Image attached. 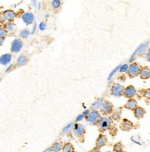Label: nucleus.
I'll return each instance as SVG.
<instances>
[{"mask_svg":"<svg viewBox=\"0 0 150 152\" xmlns=\"http://www.w3.org/2000/svg\"><path fill=\"white\" fill-rule=\"evenodd\" d=\"M111 125H112L111 117L107 116V115H104L101 119H100V121L98 122L97 127H98L99 131L104 132V131L109 129V127L111 126Z\"/></svg>","mask_w":150,"mask_h":152,"instance_id":"obj_1","label":"nucleus"},{"mask_svg":"<svg viewBox=\"0 0 150 152\" xmlns=\"http://www.w3.org/2000/svg\"><path fill=\"white\" fill-rule=\"evenodd\" d=\"M101 118H102L101 113H100L98 111H91L89 115L85 119H86V122L89 123L91 125H97Z\"/></svg>","mask_w":150,"mask_h":152,"instance_id":"obj_2","label":"nucleus"},{"mask_svg":"<svg viewBox=\"0 0 150 152\" xmlns=\"http://www.w3.org/2000/svg\"><path fill=\"white\" fill-rule=\"evenodd\" d=\"M141 67L138 63H132L129 65V69H128V75L130 77H136L137 76L140 75V71H141Z\"/></svg>","mask_w":150,"mask_h":152,"instance_id":"obj_3","label":"nucleus"},{"mask_svg":"<svg viewBox=\"0 0 150 152\" xmlns=\"http://www.w3.org/2000/svg\"><path fill=\"white\" fill-rule=\"evenodd\" d=\"M73 135L77 137H82V135H84V134L86 133V129L84 125H82L81 124H74V127H73V131H72Z\"/></svg>","mask_w":150,"mask_h":152,"instance_id":"obj_4","label":"nucleus"},{"mask_svg":"<svg viewBox=\"0 0 150 152\" xmlns=\"http://www.w3.org/2000/svg\"><path fill=\"white\" fill-rule=\"evenodd\" d=\"M123 87L119 83H115L111 87L110 94L113 97H120L123 94Z\"/></svg>","mask_w":150,"mask_h":152,"instance_id":"obj_5","label":"nucleus"},{"mask_svg":"<svg viewBox=\"0 0 150 152\" xmlns=\"http://www.w3.org/2000/svg\"><path fill=\"white\" fill-rule=\"evenodd\" d=\"M147 49H148V43H143V44H141L140 46L136 49V51L134 52V54H133L132 55V57H131V59H130V62H132L133 60H134L135 58V55H143V54H145V52L147 53Z\"/></svg>","mask_w":150,"mask_h":152,"instance_id":"obj_6","label":"nucleus"},{"mask_svg":"<svg viewBox=\"0 0 150 152\" xmlns=\"http://www.w3.org/2000/svg\"><path fill=\"white\" fill-rule=\"evenodd\" d=\"M22 46H23L22 41L19 38H17V39L13 40V42H12V43H11V47H10L11 52L14 53V54H17V53H19L20 50H22Z\"/></svg>","mask_w":150,"mask_h":152,"instance_id":"obj_7","label":"nucleus"},{"mask_svg":"<svg viewBox=\"0 0 150 152\" xmlns=\"http://www.w3.org/2000/svg\"><path fill=\"white\" fill-rule=\"evenodd\" d=\"M136 93H137V90L133 86H128V87L124 88L123 89L124 97L129 99V100H130V99H133V97L136 95Z\"/></svg>","mask_w":150,"mask_h":152,"instance_id":"obj_8","label":"nucleus"},{"mask_svg":"<svg viewBox=\"0 0 150 152\" xmlns=\"http://www.w3.org/2000/svg\"><path fill=\"white\" fill-rule=\"evenodd\" d=\"M100 112L104 115H107V114L111 113L113 112V104L110 101H105L102 106V108L100 109Z\"/></svg>","mask_w":150,"mask_h":152,"instance_id":"obj_9","label":"nucleus"},{"mask_svg":"<svg viewBox=\"0 0 150 152\" xmlns=\"http://www.w3.org/2000/svg\"><path fill=\"white\" fill-rule=\"evenodd\" d=\"M107 144V137L105 135H99L95 141V147L98 149H101L102 147H105Z\"/></svg>","mask_w":150,"mask_h":152,"instance_id":"obj_10","label":"nucleus"},{"mask_svg":"<svg viewBox=\"0 0 150 152\" xmlns=\"http://www.w3.org/2000/svg\"><path fill=\"white\" fill-rule=\"evenodd\" d=\"M22 19L23 20V22L27 25H30L33 22L34 20V16H33L32 13L31 12H24V13L22 15Z\"/></svg>","mask_w":150,"mask_h":152,"instance_id":"obj_11","label":"nucleus"},{"mask_svg":"<svg viewBox=\"0 0 150 152\" xmlns=\"http://www.w3.org/2000/svg\"><path fill=\"white\" fill-rule=\"evenodd\" d=\"M2 16L4 17V19H5V20H7V22H10L16 18V13L11 9H7L3 12Z\"/></svg>","mask_w":150,"mask_h":152,"instance_id":"obj_12","label":"nucleus"},{"mask_svg":"<svg viewBox=\"0 0 150 152\" xmlns=\"http://www.w3.org/2000/svg\"><path fill=\"white\" fill-rule=\"evenodd\" d=\"M120 129L125 131V132H128V131H130L132 128V123L128 120V119H123V120L122 121V123H120Z\"/></svg>","mask_w":150,"mask_h":152,"instance_id":"obj_13","label":"nucleus"},{"mask_svg":"<svg viewBox=\"0 0 150 152\" xmlns=\"http://www.w3.org/2000/svg\"><path fill=\"white\" fill-rule=\"evenodd\" d=\"M137 107H138V104H137V101L134 100V99H130V100H128L126 103H125V108L127 110L134 111Z\"/></svg>","mask_w":150,"mask_h":152,"instance_id":"obj_14","label":"nucleus"},{"mask_svg":"<svg viewBox=\"0 0 150 152\" xmlns=\"http://www.w3.org/2000/svg\"><path fill=\"white\" fill-rule=\"evenodd\" d=\"M104 100H103V98H98L95 101H94V103L92 104L91 106V110L92 111H97L99 109H101L102 108V106L104 104Z\"/></svg>","mask_w":150,"mask_h":152,"instance_id":"obj_15","label":"nucleus"},{"mask_svg":"<svg viewBox=\"0 0 150 152\" xmlns=\"http://www.w3.org/2000/svg\"><path fill=\"white\" fill-rule=\"evenodd\" d=\"M139 76L142 79H148L150 77V68L148 67H143L141 68Z\"/></svg>","mask_w":150,"mask_h":152,"instance_id":"obj_16","label":"nucleus"},{"mask_svg":"<svg viewBox=\"0 0 150 152\" xmlns=\"http://www.w3.org/2000/svg\"><path fill=\"white\" fill-rule=\"evenodd\" d=\"M145 110L142 107H139V106L134 111H133V115H134V117L136 119L143 118L145 116Z\"/></svg>","mask_w":150,"mask_h":152,"instance_id":"obj_17","label":"nucleus"},{"mask_svg":"<svg viewBox=\"0 0 150 152\" xmlns=\"http://www.w3.org/2000/svg\"><path fill=\"white\" fill-rule=\"evenodd\" d=\"M11 58H12V56H11L10 54H5V55H1V58H0V63H1L2 65H7V64L10 63Z\"/></svg>","mask_w":150,"mask_h":152,"instance_id":"obj_18","label":"nucleus"},{"mask_svg":"<svg viewBox=\"0 0 150 152\" xmlns=\"http://www.w3.org/2000/svg\"><path fill=\"white\" fill-rule=\"evenodd\" d=\"M27 63H28V59L24 55H20L16 60V65H18V67H23V65H25Z\"/></svg>","mask_w":150,"mask_h":152,"instance_id":"obj_19","label":"nucleus"},{"mask_svg":"<svg viewBox=\"0 0 150 152\" xmlns=\"http://www.w3.org/2000/svg\"><path fill=\"white\" fill-rule=\"evenodd\" d=\"M62 147H63V144H62L60 141L56 142L51 146V151L52 152H59L60 150H62Z\"/></svg>","mask_w":150,"mask_h":152,"instance_id":"obj_20","label":"nucleus"},{"mask_svg":"<svg viewBox=\"0 0 150 152\" xmlns=\"http://www.w3.org/2000/svg\"><path fill=\"white\" fill-rule=\"evenodd\" d=\"M4 28H5L7 31H14L16 30V25H15V23L12 21L6 22L4 24Z\"/></svg>","mask_w":150,"mask_h":152,"instance_id":"obj_21","label":"nucleus"},{"mask_svg":"<svg viewBox=\"0 0 150 152\" xmlns=\"http://www.w3.org/2000/svg\"><path fill=\"white\" fill-rule=\"evenodd\" d=\"M73 127H74V124L73 123H70V124L67 125L63 129H62V134L66 135V134H69L70 132H72L73 131Z\"/></svg>","mask_w":150,"mask_h":152,"instance_id":"obj_22","label":"nucleus"},{"mask_svg":"<svg viewBox=\"0 0 150 152\" xmlns=\"http://www.w3.org/2000/svg\"><path fill=\"white\" fill-rule=\"evenodd\" d=\"M120 117H122V113H120V110H116L115 112L112 113V115H111V119L112 120H115V121H119Z\"/></svg>","mask_w":150,"mask_h":152,"instance_id":"obj_23","label":"nucleus"},{"mask_svg":"<svg viewBox=\"0 0 150 152\" xmlns=\"http://www.w3.org/2000/svg\"><path fill=\"white\" fill-rule=\"evenodd\" d=\"M73 151V147L70 143H66L63 145L62 147V152H72Z\"/></svg>","mask_w":150,"mask_h":152,"instance_id":"obj_24","label":"nucleus"},{"mask_svg":"<svg viewBox=\"0 0 150 152\" xmlns=\"http://www.w3.org/2000/svg\"><path fill=\"white\" fill-rule=\"evenodd\" d=\"M51 6L54 9H58L61 7V1L60 0H53L51 3Z\"/></svg>","mask_w":150,"mask_h":152,"instance_id":"obj_25","label":"nucleus"},{"mask_svg":"<svg viewBox=\"0 0 150 152\" xmlns=\"http://www.w3.org/2000/svg\"><path fill=\"white\" fill-rule=\"evenodd\" d=\"M113 150L114 152H122L123 150V146L122 143H117L113 147Z\"/></svg>","mask_w":150,"mask_h":152,"instance_id":"obj_26","label":"nucleus"},{"mask_svg":"<svg viewBox=\"0 0 150 152\" xmlns=\"http://www.w3.org/2000/svg\"><path fill=\"white\" fill-rule=\"evenodd\" d=\"M128 69H129V65L127 64H123V65H120V73H125V72H128Z\"/></svg>","mask_w":150,"mask_h":152,"instance_id":"obj_27","label":"nucleus"},{"mask_svg":"<svg viewBox=\"0 0 150 152\" xmlns=\"http://www.w3.org/2000/svg\"><path fill=\"white\" fill-rule=\"evenodd\" d=\"M118 70H120V65H119V67H115V68L113 69V70L111 71V73L109 74V76H108V77H107V80H108V81H110V80H111L112 77H113V76L115 75V74L117 73V71H118Z\"/></svg>","mask_w":150,"mask_h":152,"instance_id":"obj_28","label":"nucleus"},{"mask_svg":"<svg viewBox=\"0 0 150 152\" xmlns=\"http://www.w3.org/2000/svg\"><path fill=\"white\" fill-rule=\"evenodd\" d=\"M31 32L29 31L28 29H24V30H22V31H20V36L23 37V38H27V37L30 35Z\"/></svg>","mask_w":150,"mask_h":152,"instance_id":"obj_29","label":"nucleus"},{"mask_svg":"<svg viewBox=\"0 0 150 152\" xmlns=\"http://www.w3.org/2000/svg\"><path fill=\"white\" fill-rule=\"evenodd\" d=\"M7 34V31L6 30V29L4 27L0 28V38H5Z\"/></svg>","mask_w":150,"mask_h":152,"instance_id":"obj_30","label":"nucleus"},{"mask_svg":"<svg viewBox=\"0 0 150 152\" xmlns=\"http://www.w3.org/2000/svg\"><path fill=\"white\" fill-rule=\"evenodd\" d=\"M143 95H144L145 98H147V99H148V100H150V89H147L144 90Z\"/></svg>","mask_w":150,"mask_h":152,"instance_id":"obj_31","label":"nucleus"},{"mask_svg":"<svg viewBox=\"0 0 150 152\" xmlns=\"http://www.w3.org/2000/svg\"><path fill=\"white\" fill-rule=\"evenodd\" d=\"M45 27H47V24H45V22H41L39 24V29H40V31H45Z\"/></svg>","mask_w":150,"mask_h":152,"instance_id":"obj_32","label":"nucleus"},{"mask_svg":"<svg viewBox=\"0 0 150 152\" xmlns=\"http://www.w3.org/2000/svg\"><path fill=\"white\" fill-rule=\"evenodd\" d=\"M83 118H84V116H83V114H82H82H79V115L77 116V118H76V120H75V121H76V122L78 123V122L82 121Z\"/></svg>","mask_w":150,"mask_h":152,"instance_id":"obj_33","label":"nucleus"},{"mask_svg":"<svg viewBox=\"0 0 150 152\" xmlns=\"http://www.w3.org/2000/svg\"><path fill=\"white\" fill-rule=\"evenodd\" d=\"M145 59H147L148 62L150 63V49L147 51V55H145Z\"/></svg>","mask_w":150,"mask_h":152,"instance_id":"obj_34","label":"nucleus"},{"mask_svg":"<svg viewBox=\"0 0 150 152\" xmlns=\"http://www.w3.org/2000/svg\"><path fill=\"white\" fill-rule=\"evenodd\" d=\"M89 113H90V111L89 110H85L84 112L82 113V114H83V116H84V118H86L87 116L89 115Z\"/></svg>","mask_w":150,"mask_h":152,"instance_id":"obj_35","label":"nucleus"},{"mask_svg":"<svg viewBox=\"0 0 150 152\" xmlns=\"http://www.w3.org/2000/svg\"><path fill=\"white\" fill-rule=\"evenodd\" d=\"M90 152H101V150H100V149H98V147H94V149H92Z\"/></svg>","mask_w":150,"mask_h":152,"instance_id":"obj_36","label":"nucleus"},{"mask_svg":"<svg viewBox=\"0 0 150 152\" xmlns=\"http://www.w3.org/2000/svg\"><path fill=\"white\" fill-rule=\"evenodd\" d=\"M11 69H13V65H9V67H8L7 68V70H6V72H7V73H8V72H9V71L11 70Z\"/></svg>","mask_w":150,"mask_h":152,"instance_id":"obj_37","label":"nucleus"},{"mask_svg":"<svg viewBox=\"0 0 150 152\" xmlns=\"http://www.w3.org/2000/svg\"><path fill=\"white\" fill-rule=\"evenodd\" d=\"M4 40H5V38H0V45H3V43H4Z\"/></svg>","mask_w":150,"mask_h":152,"instance_id":"obj_38","label":"nucleus"},{"mask_svg":"<svg viewBox=\"0 0 150 152\" xmlns=\"http://www.w3.org/2000/svg\"><path fill=\"white\" fill-rule=\"evenodd\" d=\"M4 19H4V17H3V16H1V17H0V22L3 23L4 22Z\"/></svg>","mask_w":150,"mask_h":152,"instance_id":"obj_39","label":"nucleus"},{"mask_svg":"<svg viewBox=\"0 0 150 152\" xmlns=\"http://www.w3.org/2000/svg\"><path fill=\"white\" fill-rule=\"evenodd\" d=\"M44 152H51V147H48V149H47Z\"/></svg>","mask_w":150,"mask_h":152,"instance_id":"obj_40","label":"nucleus"},{"mask_svg":"<svg viewBox=\"0 0 150 152\" xmlns=\"http://www.w3.org/2000/svg\"><path fill=\"white\" fill-rule=\"evenodd\" d=\"M32 29H33V30H32V32H34V31H35V23H34V25H33V28H32Z\"/></svg>","mask_w":150,"mask_h":152,"instance_id":"obj_41","label":"nucleus"},{"mask_svg":"<svg viewBox=\"0 0 150 152\" xmlns=\"http://www.w3.org/2000/svg\"><path fill=\"white\" fill-rule=\"evenodd\" d=\"M72 152H75V151H72Z\"/></svg>","mask_w":150,"mask_h":152,"instance_id":"obj_42","label":"nucleus"}]
</instances>
